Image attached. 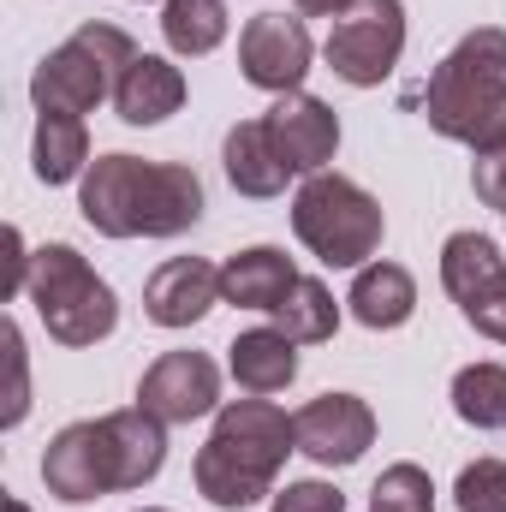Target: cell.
<instances>
[{
  "label": "cell",
  "instance_id": "6da1fadb",
  "mask_svg": "<svg viewBox=\"0 0 506 512\" xmlns=\"http://www.w3.org/2000/svg\"><path fill=\"white\" fill-rule=\"evenodd\" d=\"M78 209L108 239H173L203 221V179L185 161L102 155L84 173Z\"/></svg>",
  "mask_w": 506,
  "mask_h": 512
},
{
  "label": "cell",
  "instance_id": "7a4b0ae2",
  "mask_svg": "<svg viewBox=\"0 0 506 512\" xmlns=\"http://www.w3.org/2000/svg\"><path fill=\"white\" fill-rule=\"evenodd\" d=\"M298 453V429L268 399H227L215 411V435L197 453V489L221 512H251L262 495H274V477Z\"/></svg>",
  "mask_w": 506,
  "mask_h": 512
},
{
  "label": "cell",
  "instance_id": "3957f363",
  "mask_svg": "<svg viewBox=\"0 0 506 512\" xmlns=\"http://www.w3.org/2000/svg\"><path fill=\"white\" fill-rule=\"evenodd\" d=\"M429 126L477 155L506 143V30L483 24L429 78Z\"/></svg>",
  "mask_w": 506,
  "mask_h": 512
},
{
  "label": "cell",
  "instance_id": "277c9868",
  "mask_svg": "<svg viewBox=\"0 0 506 512\" xmlns=\"http://www.w3.org/2000/svg\"><path fill=\"white\" fill-rule=\"evenodd\" d=\"M292 233L328 268H364L381 251V203L346 173H310L292 197Z\"/></svg>",
  "mask_w": 506,
  "mask_h": 512
},
{
  "label": "cell",
  "instance_id": "5b68a950",
  "mask_svg": "<svg viewBox=\"0 0 506 512\" xmlns=\"http://www.w3.org/2000/svg\"><path fill=\"white\" fill-rule=\"evenodd\" d=\"M30 304H36L42 328H48L60 346H96V340H108L114 322H120L114 286L72 251V245H42V251H36Z\"/></svg>",
  "mask_w": 506,
  "mask_h": 512
},
{
  "label": "cell",
  "instance_id": "8992f818",
  "mask_svg": "<svg viewBox=\"0 0 506 512\" xmlns=\"http://www.w3.org/2000/svg\"><path fill=\"white\" fill-rule=\"evenodd\" d=\"M131 60H137V48H131V36L120 24H84L72 42H60L30 72V102H36V114H72V120H84L126 78Z\"/></svg>",
  "mask_w": 506,
  "mask_h": 512
},
{
  "label": "cell",
  "instance_id": "52a82bcc",
  "mask_svg": "<svg viewBox=\"0 0 506 512\" xmlns=\"http://www.w3.org/2000/svg\"><path fill=\"white\" fill-rule=\"evenodd\" d=\"M322 54H328V66L346 84L376 90L381 78L399 66V54H405V6L399 0H358L352 12L334 18Z\"/></svg>",
  "mask_w": 506,
  "mask_h": 512
},
{
  "label": "cell",
  "instance_id": "ba28073f",
  "mask_svg": "<svg viewBox=\"0 0 506 512\" xmlns=\"http://www.w3.org/2000/svg\"><path fill=\"white\" fill-rule=\"evenodd\" d=\"M42 483H48V495L66 501V507H84V501H102V495L126 489V483H120V447H114L108 417H96V423H66V429L48 441V453H42Z\"/></svg>",
  "mask_w": 506,
  "mask_h": 512
},
{
  "label": "cell",
  "instance_id": "9c48e42d",
  "mask_svg": "<svg viewBox=\"0 0 506 512\" xmlns=\"http://www.w3.org/2000/svg\"><path fill=\"white\" fill-rule=\"evenodd\" d=\"M316 60V42L304 30V18H286V12H256L239 36V66L256 90H274V96H292L304 84Z\"/></svg>",
  "mask_w": 506,
  "mask_h": 512
},
{
  "label": "cell",
  "instance_id": "30bf717a",
  "mask_svg": "<svg viewBox=\"0 0 506 512\" xmlns=\"http://www.w3.org/2000/svg\"><path fill=\"white\" fill-rule=\"evenodd\" d=\"M137 405L161 423H197L221 405V370L203 352H161L137 382Z\"/></svg>",
  "mask_w": 506,
  "mask_h": 512
},
{
  "label": "cell",
  "instance_id": "8fae6325",
  "mask_svg": "<svg viewBox=\"0 0 506 512\" xmlns=\"http://www.w3.org/2000/svg\"><path fill=\"white\" fill-rule=\"evenodd\" d=\"M298 453L316 459V465H358L376 441V411L358 399V393H322L310 399L298 417Z\"/></svg>",
  "mask_w": 506,
  "mask_h": 512
},
{
  "label": "cell",
  "instance_id": "7c38bea8",
  "mask_svg": "<svg viewBox=\"0 0 506 512\" xmlns=\"http://www.w3.org/2000/svg\"><path fill=\"white\" fill-rule=\"evenodd\" d=\"M262 120H268L274 149L286 155V167H292V173H322V167L334 161V149H340V114H334L328 102L304 96V90L280 96Z\"/></svg>",
  "mask_w": 506,
  "mask_h": 512
},
{
  "label": "cell",
  "instance_id": "4fadbf2b",
  "mask_svg": "<svg viewBox=\"0 0 506 512\" xmlns=\"http://www.w3.org/2000/svg\"><path fill=\"white\" fill-rule=\"evenodd\" d=\"M215 304H221V268H209L203 256H173L143 286V310L155 328H191Z\"/></svg>",
  "mask_w": 506,
  "mask_h": 512
},
{
  "label": "cell",
  "instance_id": "5bb4252c",
  "mask_svg": "<svg viewBox=\"0 0 506 512\" xmlns=\"http://www.w3.org/2000/svg\"><path fill=\"white\" fill-rule=\"evenodd\" d=\"M114 108L126 126H161L167 114L185 108V72L161 54H137L126 66V78L114 84Z\"/></svg>",
  "mask_w": 506,
  "mask_h": 512
},
{
  "label": "cell",
  "instance_id": "9a60e30c",
  "mask_svg": "<svg viewBox=\"0 0 506 512\" xmlns=\"http://www.w3.org/2000/svg\"><path fill=\"white\" fill-rule=\"evenodd\" d=\"M227 179H233L239 197H280V191H286L292 167H286V155L274 149L268 120H239V126L227 131Z\"/></svg>",
  "mask_w": 506,
  "mask_h": 512
},
{
  "label": "cell",
  "instance_id": "2e32d148",
  "mask_svg": "<svg viewBox=\"0 0 506 512\" xmlns=\"http://www.w3.org/2000/svg\"><path fill=\"white\" fill-rule=\"evenodd\" d=\"M292 286H298V268L274 245H251V251L227 256V268H221V298L239 310H274Z\"/></svg>",
  "mask_w": 506,
  "mask_h": 512
},
{
  "label": "cell",
  "instance_id": "e0dca14e",
  "mask_svg": "<svg viewBox=\"0 0 506 512\" xmlns=\"http://www.w3.org/2000/svg\"><path fill=\"white\" fill-rule=\"evenodd\" d=\"M346 304H352V316L364 328H405L411 310H417V280L399 262H364Z\"/></svg>",
  "mask_w": 506,
  "mask_h": 512
},
{
  "label": "cell",
  "instance_id": "ac0fdd59",
  "mask_svg": "<svg viewBox=\"0 0 506 512\" xmlns=\"http://www.w3.org/2000/svg\"><path fill=\"white\" fill-rule=\"evenodd\" d=\"M298 340H286L280 328H251V334H239L233 346H227V364H233V382L245 387V393H280V387H292L298 376V352H292Z\"/></svg>",
  "mask_w": 506,
  "mask_h": 512
},
{
  "label": "cell",
  "instance_id": "d6986e66",
  "mask_svg": "<svg viewBox=\"0 0 506 512\" xmlns=\"http://www.w3.org/2000/svg\"><path fill=\"white\" fill-rule=\"evenodd\" d=\"M501 280H506V256L495 251V239H483V233H453V239L441 245V286L453 292L459 310L477 304L483 292H495Z\"/></svg>",
  "mask_w": 506,
  "mask_h": 512
},
{
  "label": "cell",
  "instance_id": "ffe728a7",
  "mask_svg": "<svg viewBox=\"0 0 506 512\" xmlns=\"http://www.w3.org/2000/svg\"><path fill=\"white\" fill-rule=\"evenodd\" d=\"M90 173V131L72 114H42L36 120V179L42 185H72Z\"/></svg>",
  "mask_w": 506,
  "mask_h": 512
},
{
  "label": "cell",
  "instance_id": "44dd1931",
  "mask_svg": "<svg viewBox=\"0 0 506 512\" xmlns=\"http://www.w3.org/2000/svg\"><path fill=\"white\" fill-rule=\"evenodd\" d=\"M268 316H274V328H280L286 340H298V346H322V340H334V328H340L334 292H328L322 280H304V274H298V286H292Z\"/></svg>",
  "mask_w": 506,
  "mask_h": 512
},
{
  "label": "cell",
  "instance_id": "7402d4cb",
  "mask_svg": "<svg viewBox=\"0 0 506 512\" xmlns=\"http://www.w3.org/2000/svg\"><path fill=\"white\" fill-rule=\"evenodd\" d=\"M161 36L173 54H215L227 42V6L221 0H167Z\"/></svg>",
  "mask_w": 506,
  "mask_h": 512
},
{
  "label": "cell",
  "instance_id": "603a6c76",
  "mask_svg": "<svg viewBox=\"0 0 506 512\" xmlns=\"http://www.w3.org/2000/svg\"><path fill=\"white\" fill-rule=\"evenodd\" d=\"M453 411L471 429H506V364H465L453 376Z\"/></svg>",
  "mask_w": 506,
  "mask_h": 512
},
{
  "label": "cell",
  "instance_id": "cb8c5ba5",
  "mask_svg": "<svg viewBox=\"0 0 506 512\" xmlns=\"http://www.w3.org/2000/svg\"><path fill=\"white\" fill-rule=\"evenodd\" d=\"M370 512H435V483L423 465H387L370 489Z\"/></svg>",
  "mask_w": 506,
  "mask_h": 512
},
{
  "label": "cell",
  "instance_id": "d4e9b609",
  "mask_svg": "<svg viewBox=\"0 0 506 512\" xmlns=\"http://www.w3.org/2000/svg\"><path fill=\"white\" fill-rule=\"evenodd\" d=\"M459 512H506V459H477L459 471Z\"/></svg>",
  "mask_w": 506,
  "mask_h": 512
},
{
  "label": "cell",
  "instance_id": "484cf974",
  "mask_svg": "<svg viewBox=\"0 0 506 512\" xmlns=\"http://www.w3.org/2000/svg\"><path fill=\"white\" fill-rule=\"evenodd\" d=\"M0 346H6V376H12V393H6L0 423L12 429V423H24V411H30V382H24V334H18V322H6V328H0Z\"/></svg>",
  "mask_w": 506,
  "mask_h": 512
},
{
  "label": "cell",
  "instance_id": "4316f807",
  "mask_svg": "<svg viewBox=\"0 0 506 512\" xmlns=\"http://www.w3.org/2000/svg\"><path fill=\"white\" fill-rule=\"evenodd\" d=\"M268 512H346V495L334 489V483H286V489H274V507Z\"/></svg>",
  "mask_w": 506,
  "mask_h": 512
},
{
  "label": "cell",
  "instance_id": "83f0119b",
  "mask_svg": "<svg viewBox=\"0 0 506 512\" xmlns=\"http://www.w3.org/2000/svg\"><path fill=\"white\" fill-rule=\"evenodd\" d=\"M471 185H477V203H483V209H501L506 215V143L489 149V155H477Z\"/></svg>",
  "mask_w": 506,
  "mask_h": 512
},
{
  "label": "cell",
  "instance_id": "f1b7e54d",
  "mask_svg": "<svg viewBox=\"0 0 506 512\" xmlns=\"http://www.w3.org/2000/svg\"><path fill=\"white\" fill-rule=\"evenodd\" d=\"M465 322H471L477 334H489L495 346H506V280L495 292H483L477 304H465Z\"/></svg>",
  "mask_w": 506,
  "mask_h": 512
},
{
  "label": "cell",
  "instance_id": "f546056e",
  "mask_svg": "<svg viewBox=\"0 0 506 512\" xmlns=\"http://www.w3.org/2000/svg\"><path fill=\"white\" fill-rule=\"evenodd\" d=\"M30 268H36V256L24 251V233L6 227V274H0V298H12L18 286H30Z\"/></svg>",
  "mask_w": 506,
  "mask_h": 512
},
{
  "label": "cell",
  "instance_id": "4dcf8cb0",
  "mask_svg": "<svg viewBox=\"0 0 506 512\" xmlns=\"http://www.w3.org/2000/svg\"><path fill=\"white\" fill-rule=\"evenodd\" d=\"M358 0H298V12L304 18H340V12H352Z\"/></svg>",
  "mask_w": 506,
  "mask_h": 512
},
{
  "label": "cell",
  "instance_id": "1f68e13d",
  "mask_svg": "<svg viewBox=\"0 0 506 512\" xmlns=\"http://www.w3.org/2000/svg\"><path fill=\"white\" fill-rule=\"evenodd\" d=\"M6 512H30V507H24V501H18V495H12V501H6Z\"/></svg>",
  "mask_w": 506,
  "mask_h": 512
},
{
  "label": "cell",
  "instance_id": "d6a6232c",
  "mask_svg": "<svg viewBox=\"0 0 506 512\" xmlns=\"http://www.w3.org/2000/svg\"><path fill=\"white\" fill-rule=\"evenodd\" d=\"M143 512H167V507H143Z\"/></svg>",
  "mask_w": 506,
  "mask_h": 512
}]
</instances>
